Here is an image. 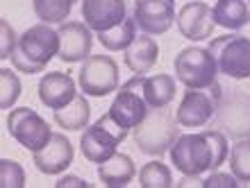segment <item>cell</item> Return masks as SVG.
Masks as SVG:
<instances>
[{"instance_id":"ba28073f","label":"cell","mask_w":250,"mask_h":188,"mask_svg":"<svg viewBox=\"0 0 250 188\" xmlns=\"http://www.w3.org/2000/svg\"><path fill=\"white\" fill-rule=\"evenodd\" d=\"M144 79H146V75H134L132 79H127V82L121 86V91L116 93L109 111H107L116 123L127 127V130H134V127L148 116V111H150L146 97L141 95Z\"/></svg>"},{"instance_id":"3957f363","label":"cell","mask_w":250,"mask_h":188,"mask_svg":"<svg viewBox=\"0 0 250 188\" xmlns=\"http://www.w3.org/2000/svg\"><path fill=\"white\" fill-rule=\"evenodd\" d=\"M127 127L119 125L109 113H103V116L91 125L86 127V132L80 136V150L84 154L86 161L96 163H105L109 156L116 152L121 143L127 138Z\"/></svg>"},{"instance_id":"8992f818","label":"cell","mask_w":250,"mask_h":188,"mask_svg":"<svg viewBox=\"0 0 250 188\" xmlns=\"http://www.w3.org/2000/svg\"><path fill=\"white\" fill-rule=\"evenodd\" d=\"M7 130L14 141H19L32 154L43 150L53 138L50 125L30 107H14L7 116Z\"/></svg>"},{"instance_id":"d6986e66","label":"cell","mask_w":250,"mask_h":188,"mask_svg":"<svg viewBox=\"0 0 250 188\" xmlns=\"http://www.w3.org/2000/svg\"><path fill=\"white\" fill-rule=\"evenodd\" d=\"M134 175H137L134 161L121 152H114L105 163L98 166V179L109 188H125L134 179Z\"/></svg>"},{"instance_id":"8fae6325","label":"cell","mask_w":250,"mask_h":188,"mask_svg":"<svg viewBox=\"0 0 250 188\" xmlns=\"http://www.w3.org/2000/svg\"><path fill=\"white\" fill-rule=\"evenodd\" d=\"M132 16L144 34L159 37L175 23V0H134Z\"/></svg>"},{"instance_id":"6da1fadb","label":"cell","mask_w":250,"mask_h":188,"mask_svg":"<svg viewBox=\"0 0 250 188\" xmlns=\"http://www.w3.org/2000/svg\"><path fill=\"white\" fill-rule=\"evenodd\" d=\"M214 97V125L228 138H250V93L244 89H221Z\"/></svg>"},{"instance_id":"5bb4252c","label":"cell","mask_w":250,"mask_h":188,"mask_svg":"<svg viewBox=\"0 0 250 188\" xmlns=\"http://www.w3.org/2000/svg\"><path fill=\"white\" fill-rule=\"evenodd\" d=\"M175 118L180 127H187V130L203 127L214 118V97L200 89H187L175 109Z\"/></svg>"},{"instance_id":"44dd1931","label":"cell","mask_w":250,"mask_h":188,"mask_svg":"<svg viewBox=\"0 0 250 188\" xmlns=\"http://www.w3.org/2000/svg\"><path fill=\"white\" fill-rule=\"evenodd\" d=\"M214 20L225 30H241L250 23V0H218Z\"/></svg>"},{"instance_id":"5b68a950","label":"cell","mask_w":250,"mask_h":188,"mask_svg":"<svg viewBox=\"0 0 250 188\" xmlns=\"http://www.w3.org/2000/svg\"><path fill=\"white\" fill-rule=\"evenodd\" d=\"M207 50L214 55L218 73L230 79L250 77V39L241 34H223L209 39Z\"/></svg>"},{"instance_id":"4fadbf2b","label":"cell","mask_w":250,"mask_h":188,"mask_svg":"<svg viewBox=\"0 0 250 188\" xmlns=\"http://www.w3.org/2000/svg\"><path fill=\"white\" fill-rule=\"evenodd\" d=\"M178 30L189 41H205L214 34V7L207 2H187L178 12Z\"/></svg>"},{"instance_id":"836d02e7","label":"cell","mask_w":250,"mask_h":188,"mask_svg":"<svg viewBox=\"0 0 250 188\" xmlns=\"http://www.w3.org/2000/svg\"><path fill=\"white\" fill-rule=\"evenodd\" d=\"M205 179H200V175H185L182 179L178 182L180 188H187V186H203Z\"/></svg>"},{"instance_id":"83f0119b","label":"cell","mask_w":250,"mask_h":188,"mask_svg":"<svg viewBox=\"0 0 250 188\" xmlns=\"http://www.w3.org/2000/svg\"><path fill=\"white\" fill-rule=\"evenodd\" d=\"M205 138L209 141L211 148V170H218L223 166V161L230 156V145H228V136L218 130H205Z\"/></svg>"},{"instance_id":"1f68e13d","label":"cell","mask_w":250,"mask_h":188,"mask_svg":"<svg viewBox=\"0 0 250 188\" xmlns=\"http://www.w3.org/2000/svg\"><path fill=\"white\" fill-rule=\"evenodd\" d=\"M12 61H14V68H16V71H21V73H25V75H37V73H43V71H46V66L34 64L32 59H27L25 55H21L19 50H14Z\"/></svg>"},{"instance_id":"f546056e","label":"cell","mask_w":250,"mask_h":188,"mask_svg":"<svg viewBox=\"0 0 250 188\" xmlns=\"http://www.w3.org/2000/svg\"><path fill=\"white\" fill-rule=\"evenodd\" d=\"M0 32H2V48H0V59H12L14 50L19 46V37L9 25V20H0Z\"/></svg>"},{"instance_id":"e0dca14e","label":"cell","mask_w":250,"mask_h":188,"mask_svg":"<svg viewBox=\"0 0 250 188\" xmlns=\"http://www.w3.org/2000/svg\"><path fill=\"white\" fill-rule=\"evenodd\" d=\"M75 82L71 75H66L62 71L48 73L39 82V100L46 104L48 109H64L68 102L75 100Z\"/></svg>"},{"instance_id":"ac0fdd59","label":"cell","mask_w":250,"mask_h":188,"mask_svg":"<svg viewBox=\"0 0 250 188\" xmlns=\"http://www.w3.org/2000/svg\"><path fill=\"white\" fill-rule=\"evenodd\" d=\"M159 59V46L150 34H141L123 50V61L134 75H146Z\"/></svg>"},{"instance_id":"52a82bcc","label":"cell","mask_w":250,"mask_h":188,"mask_svg":"<svg viewBox=\"0 0 250 188\" xmlns=\"http://www.w3.org/2000/svg\"><path fill=\"white\" fill-rule=\"evenodd\" d=\"M173 166L182 175H203L211 170V148L205 134H182L168 150Z\"/></svg>"},{"instance_id":"7c38bea8","label":"cell","mask_w":250,"mask_h":188,"mask_svg":"<svg viewBox=\"0 0 250 188\" xmlns=\"http://www.w3.org/2000/svg\"><path fill=\"white\" fill-rule=\"evenodd\" d=\"M57 34H60V52H57V57L62 61L75 64V61H86L89 59L93 48V34L86 23H80V20L62 23Z\"/></svg>"},{"instance_id":"277c9868","label":"cell","mask_w":250,"mask_h":188,"mask_svg":"<svg viewBox=\"0 0 250 188\" xmlns=\"http://www.w3.org/2000/svg\"><path fill=\"white\" fill-rule=\"evenodd\" d=\"M173 66H175L178 82H182L187 89L205 91L218 82V64L207 48L189 46L185 50H180Z\"/></svg>"},{"instance_id":"9c48e42d","label":"cell","mask_w":250,"mask_h":188,"mask_svg":"<svg viewBox=\"0 0 250 188\" xmlns=\"http://www.w3.org/2000/svg\"><path fill=\"white\" fill-rule=\"evenodd\" d=\"M80 89L91 97H103L119 89V66L112 57L91 55L80 68Z\"/></svg>"},{"instance_id":"484cf974","label":"cell","mask_w":250,"mask_h":188,"mask_svg":"<svg viewBox=\"0 0 250 188\" xmlns=\"http://www.w3.org/2000/svg\"><path fill=\"white\" fill-rule=\"evenodd\" d=\"M230 172L241 184L250 182V138H241L232 145L230 152Z\"/></svg>"},{"instance_id":"4316f807","label":"cell","mask_w":250,"mask_h":188,"mask_svg":"<svg viewBox=\"0 0 250 188\" xmlns=\"http://www.w3.org/2000/svg\"><path fill=\"white\" fill-rule=\"evenodd\" d=\"M21 97V79L12 68L0 71V107L2 109H14L16 100Z\"/></svg>"},{"instance_id":"603a6c76","label":"cell","mask_w":250,"mask_h":188,"mask_svg":"<svg viewBox=\"0 0 250 188\" xmlns=\"http://www.w3.org/2000/svg\"><path fill=\"white\" fill-rule=\"evenodd\" d=\"M96 39L112 52L127 50L132 41L137 39V20H134V16H132V19H125L123 23H119V25L112 27V30L98 32Z\"/></svg>"},{"instance_id":"d6a6232c","label":"cell","mask_w":250,"mask_h":188,"mask_svg":"<svg viewBox=\"0 0 250 188\" xmlns=\"http://www.w3.org/2000/svg\"><path fill=\"white\" fill-rule=\"evenodd\" d=\"M55 186H57V188H75V186H78V188H89L91 184L84 182V179H80V177H71V175H68V177H62Z\"/></svg>"},{"instance_id":"7402d4cb","label":"cell","mask_w":250,"mask_h":188,"mask_svg":"<svg viewBox=\"0 0 250 188\" xmlns=\"http://www.w3.org/2000/svg\"><path fill=\"white\" fill-rule=\"evenodd\" d=\"M89 116H91V107L86 102L84 95H75L73 102H68L64 109L55 111V123L62 130L68 132H80L89 127Z\"/></svg>"},{"instance_id":"ffe728a7","label":"cell","mask_w":250,"mask_h":188,"mask_svg":"<svg viewBox=\"0 0 250 188\" xmlns=\"http://www.w3.org/2000/svg\"><path fill=\"white\" fill-rule=\"evenodd\" d=\"M175 93H178V86H175V79L166 73H159V75H150V77L144 79V89H141V95L146 97V102L150 109H157V107H168V104L175 100Z\"/></svg>"},{"instance_id":"d4e9b609","label":"cell","mask_w":250,"mask_h":188,"mask_svg":"<svg viewBox=\"0 0 250 188\" xmlns=\"http://www.w3.org/2000/svg\"><path fill=\"white\" fill-rule=\"evenodd\" d=\"M139 184H141V188H171L173 172L166 163L150 161L146 163L141 172H139Z\"/></svg>"},{"instance_id":"4dcf8cb0","label":"cell","mask_w":250,"mask_h":188,"mask_svg":"<svg viewBox=\"0 0 250 188\" xmlns=\"http://www.w3.org/2000/svg\"><path fill=\"white\" fill-rule=\"evenodd\" d=\"M205 188H237L239 179L232 172H218V170H211V175L203 182Z\"/></svg>"},{"instance_id":"30bf717a","label":"cell","mask_w":250,"mask_h":188,"mask_svg":"<svg viewBox=\"0 0 250 188\" xmlns=\"http://www.w3.org/2000/svg\"><path fill=\"white\" fill-rule=\"evenodd\" d=\"M16 50L21 55H25L27 59H32L34 64L48 66L50 59L57 57V52H60V34L48 23L32 25L19 37Z\"/></svg>"},{"instance_id":"2e32d148","label":"cell","mask_w":250,"mask_h":188,"mask_svg":"<svg viewBox=\"0 0 250 188\" xmlns=\"http://www.w3.org/2000/svg\"><path fill=\"white\" fill-rule=\"evenodd\" d=\"M73 156H75V148L71 145L68 136L53 134V138H50L46 148L32 154V161L37 166V170L43 172V175H60L73 163Z\"/></svg>"},{"instance_id":"7a4b0ae2","label":"cell","mask_w":250,"mask_h":188,"mask_svg":"<svg viewBox=\"0 0 250 188\" xmlns=\"http://www.w3.org/2000/svg\"><path fill=\"white\" fill-rule=\"evenodd\" d=\"M180 123L168 107L150 109L148 116L134 127V143L144 154L162 156L173 148L180 136Z\"/></svg>"},{"instance_id":"f1b7e54d","label":"cell","mask_w":250,"mask_h":188,"mask_svg":"<svg viewBox=\"0 0 250 188\" xmlns=\"http://www.w3.org/2000/svg\"><path fill=\"white\" fill-rule=\"evenodd\" d=\"M0 186L5 188H23L25 186V172L21 168V163L12 159L0 161Z\"/></svg>"},{"instance_id":"cb8c5ba5","label":"cell","mask_w":250,"mask_h":188,"mask_svg":"<svg viewBox=\"0 0 250 188\" xmlns=\"http://www.w3.org/2000/svg\"><path fill=\"white\" fill-rule=\"evenodd\" d=\"M75 0H32V9L41 23H64Z\"/></svg>"},{"instance_id":"9a60e30c","label":"cell","mask_w":250,"mask_h":188,"mask_svg":"<svg viewBox=\"0 0 250 188\" xmlns=\"http://www.w3.org/2000/svg\"><path fill=\"white\" fill-rule=\"evenodd\" d=\"M82 19L91 30L105 32L127 19L123 0H82Z\"/></svg>"}]
</instances>
